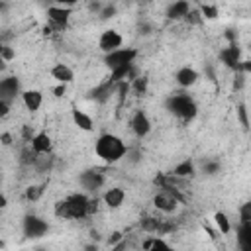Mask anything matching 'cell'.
Instances as JSON below:
<instances>
[{
	"mask_svg": "<svg viewBox=\"0 0 251 251\" xmlns=\"http://www.w3.org/2000/svg\"><path fill=\"white\" fill-rule=\"evenodd\" d=\"M6 8H8V4L6 2H0V12H6Z\"/></svg>",
	"mask_w": 251,
	"mask_h": 251,
	"instance_id": "cell-39",
	"label": "cell"
},
{
	"mask_svg": "<svg viewBox=\"0 0 251 251\" xmlns=\"http://www.w3.org/2000/svg\"><path fill=\"white\" fill-rule=\"evenodd\" d=\"M29 147L37 155H49L53 151V139L47 131H35L33 137L29 139Z\"/></svg>",
	"mask_w": 251,
	"mask_h": 251,
	"instance_id": "cell-11",
	"label": "cell"
},
{
	"mask_svg": "<svg viewBox=\"0 0 251 251\" xmlns=\"http://www.w3.org/2000/svg\"><path fill=\"white\" fill-rule=\"evenodd\" d=\"M49 75H51V78H55V82H61V84H69L75 78V71L69 65H65V63L53 65L51 71H49Z\"/></svg>",
	"mask_w": 251,
	"mask_h": 251,
	"instance_id": "cell-16",
	"label": "cell"
},
{
	"mask_svg": "<svg viewBox=\"0 0 251 251\" xmlns=\"http://www.w3.org/2000/svg\"><path fill=\"white\" fill-rule=\"evenodd\" d=\"M196 173V167H194V161L192 159H182L180 163H176L171 171L173 176H178V178H186V176H192Z\"/></svg>",
	"mask_w": 251,
	"mask_h": 251,
	"instance_id": "cell-20",
	"label": "cell"
},
{
	"mask_svg": "<svg viewBox=\"0 0 251 251\" xmlns=\"http://www.w3.org/2000/svg\"><path fill=\"white\" fill-rule=\"evenodd\" d=\"M200 12H202V18H208V20H214V18H218V8H216V6L204 4V6L200 8Z\"/></svg>",
	"mask_w": 251,
	"mask_h": 251,
	"instance_id": "cell-29",
	"label": "cell"
},
{
	"mask_svg": "<svg viewBox=\"0 0 251 251\" xmlns=\"http://www.w3.org/2000/svg\"><path fill=\"white\" fill-rule=\"evenodd\" d=\"M110 84H114V82H106V84L94 88V90L90 92V98H94V100H98V102H104V100L108 98V94H110Z\"/></svg>",
	"mask_w": 251,
	"mask_h": 251,
	"instance_id": "cell-25",
	"label": "cell"
},
{
	"mask_svg": "<svg viewBox=\"0 0 251 251\" xmlns=\"http://www.w3.org/2000/svg\"><path fill=\"white\" fill-rule=\"evenodd\" d=\"M122 239H124V233H122V231H114V233L110 235V239H108V245L114 249V247H116V245H118Z\"/></svg>",
	"mask_w": 251,
	"mask_h": 251,
	"instance_id": "cell-33",
	"label": "cell"
},
{
	"mask_svg": "<svg viewBox=\"0 0 251 251\" xmlns=\"http://www.w3.org/2000/svg\"><path fill=\"white\" fill-rule=\"evenodd\" d=\"M41 194H43L41 184H31V186L25 188V200H29V202H37L41 198Z\"/></svg>",
	"mask_w": 251,
	"mask_h": 251,
	"instance_id": "cell-26",
	"label": "cell"
},
{
	"mask_svg": "<svg viewBox=\"0 0 251 251\" xmlns=\"http://www.w3.org/2000/svg\"><path fill=\"white\" fill-rule=\"evenodd\" d=\"M129 127H131V131H133L135 137L143 139V137H147V135L151 133L153 124H151L149 116H147L143 110H137V112L131 116V120H129Z\"/></svg>",
	"mask_w": 251,
	"mask_h": 251,
	"instance_id": "cell-8",
	"label": "cell"
},
{
	"mask_svg": "<svg viewBox=\"0 0 251 251\" xmlns=\"http://www.w3.org/2000/svg\"><path fill=\"white\" fill-rule=\"evenodd\" d=\"M2 247H6V243H4V239H0V249H2Z\"/></svg>",
	"mask_w": 251,
	"mask_h": 251,
	"instance_id": "cell-41",
	"label": "cell"
},
{
	"mask_svg": "<svg viewBox=\"0 0 251 251\" xmlns=\"http://www.w3.org/2000/svg\"><path fill=\"white\" fill-rule=\"evenodd\" d=\"M198 78H200V73H198L194 67H188V65L180 67V69L175 73V82H176L180 88H190V86H194V84L198 82Z\"/></svg>",
	"mask_w": 251,
	"mask_h": 251,
	"instance_id": "cell-12",
	"label": "cell"
},
{
	"mask_svg": "<svg viewBox=\"0 0 251 251\" xmlns=\"http://www.w3.org/2000/svg\"><path fill=\"white\" fill-rule=\"evenodd\" d=\"M214 224H216V227H218V231L222 235L231 233V220H229V216L226 212H216L214 214Z\"/></svg>",
	"mask_w": 251,
	"mask_h": 251,
	"instance_id": "cell-22",
	"label": "cell"
},
{
	"mask_svg": "<svg viewBox=\"0 0 251 251\" xmlns=\"http://www.w3.org/2000/svg\"><path fill=\"white\" fill-rule=\"evenodd\" d=\"M71 118H73V124H75L78 129H82V131H92V129H94V120H92L90 114H86V112L75 108V110L71 112Z\"/></svg>",
	"mask_w": 251,
	"mask_h": 251,
	"instance_id": "cell-17",
	"label": "cell"
},
{
	"mask_svg": "<svg viewBox=\"0 0 251 251\" xmlns=\"http://www.w3.org/2000/svg\"><path fill=\"white\" fill-rule=\"evenodd\" d=\"M126 200V190L122 186H110L106 188V192L102 194V202L106 204V208L110 210H118Z\"/></svg>",
	"mask_w": 251,
	"mask_h": 251,
	"instance_id": "cell-13",
	"label": "cell"
},
{
	"mask_svg": "<svg viewBox=\"0 0 251 251\" xmlns=\"http://www.w3.org/2000/svg\"><path fill=\"white\" fill-rule=\"evenodd\" d=\"M167 108L178 118V120H184V122H190L196 114H198V106L194 102L192 96L184 94V92H176V94H171L167 98Z\"/></svg>",
	"mask_w": 251,
	"mask_h": 251,
	"instance_id": "cell-3",
	"label": "cell"
},
{
	"mask_svg": "<svg viewBox=\"0 0 251 251\" xmlns=\"http://www.w3.org/2000/svg\"><path fill=\"white\" fill-rule=\"evenodd\" d=\"M65 92H67V84L57 82V86H53V96H55V98H63Z\"/></svg>",
	"mask_w": 251,
	"mask_h": 251,
	"instance_id": "cell-34",
	"label": "cell"
},
{
	"mask_svg": "<svg viewBox=\"0 0 251 251\" xmlns=\"http://www.w3.org/2000/svg\"><path fill=\"white\" fill-rule=\"evenodd\" d=\"M141 249H145V251H151V249H155V251H157V249H165V251H167V249H171V245H169L163 237H157V235H155V237L143 241V243H141Z\"/></svg>",
	"mask_w": 251,
	"mask_h": 251,
	"instance_id": "cell-23",
	"label": "cell"
},
{
	"mask_svg": "<svg viewBox=\"0 0 251 251\" xmlns=\"http://www.w3.org/2000/svg\"><path fill=\"white\" fill-rule=\"evenodd\" d=\"M53 4H59V6H69V8H73L78 0H51Z\"/></svg>",
	"mask_w": 251,
	"mask_h": 251,
	"instance_id": "cell-37",
	"label": "cell"
},
{
	"mask_svg": "<svg viewBox=\"0 0 251 251\" xmlns=\"http://www.w3.org/2000/svg\"><path fill=\"white\" fill-rule=\"evenodd\" d=\"M0 212H2V210H0Z\"/></svg>",
	"mask_w": 251,
	"mask_h": 251,
	"instance_id": "cell-42",
	"label": "cell"
},
{
	"mask_svg": "<svg viewBox=\"0 0 251 251\" xmlns=\"http://www.w3.org/2000/svg\"><path fill=\"white\" fill-rule=\"evenodd\" d=\"M92 210H96V202H92L82 192H75V194H69L67 198L59 200L55 204L53 212L59 220H82Z\"/></svg>",
	"mask_w": 251,
	"mask_h": 251,
	"instance_id": "cell-1",
	"label": "cell"
},
{
	"mask_svg": "<svg viewBox=\"0 0 251 251\" xmlns=\"http://www.w3.org/2000/svg\"><path fill=\"white\" fill-rule=\"evenodd\" d=\"M239 222H251V204H243L239 208Z\"/></svg>",
	"mask_w": 251,
	"mask_h": 251,
	"instance_id": "cell-30",
	"label": "cell"
},
{
	"mask_svg": "<svg viewBox=\"0 0 251 251\" xmlns=\"http://www.w3.org/2000/svg\"><path fill=\"white\" fill-rule=\"evenodd\" d=\"M6 206H8V198H6V194L0 192V210H4Z\"/></svg>",
	"mask_w": 251,
	"mask_h": 251,
	"instance_id": "cell-38",
	"label": "cell"
},
{
	"mask_svg": "<svg viewBox=\"0 0 251 251\" xmlns=\"http://www.w3.org/2000/svg\"><path fill=\"white\" fill-rule=\"evenodd\" d=\"M122 45H124V37H122V33L118 29H112L110 27V29H104L100 33L98 47H100L102 53H110V51H114V49H118Z\"/></svg>",
	"mask_w": 251,
	"mask_h": 251,
	"instance_id": "cell-10",
	"label": "cell"
},
{
	"mask_svg": "<svg viewBox=\"0 0 251 251\" xmlns=\"http://www.w3.org/2000/svg\"><path fill=\"white\" fill-rule=\"evenodd\" d=\"M71 16H73V8H69V6L51 4V6L47 8V20L51 22V25H55V27H59V29L67 27Z\"/></svg>",
	"mask_w": 251,
	"mask_h": 251,
	"instance_id": "cell-7",
	"label": "cell"
},
{
	"mask_svg": "<svg viewBox=\"0 0 251 251\" xmlns=\"http://www.w3.org/2000/svg\"><path fill=\"white\" fill-rule=\"evenodd\" d=\"M104 180H106V176L98 169H86L78 175V186L86 192H96L98 188H102Z\"/></svg>",
	"mask_w": 251,
	"mask_h": 251,
	"instance_id": "cell-6",
	"label": "cell"
},
{
	"mask_svg": "<svg viewBox=\"0 0 251 251\" xmlns=\"http://www.w3.org/2000/svg\"><path fill=\"white\" fill-rule=\"evenodd\" d=\"M20 98H22V102H24L25 110H29V112H37V110L41 108V104H43V92H41V90H37V88L22 90Z\"/></svg>",
	"mask_w": 251,
	"mask_h": 251,
	"instance_id": "cell-14",
	"label": "cell"
},
{
	"mask_svg": "<svg viewBox=\"0 0 251 251\" xmlns=\"http://www.w3.org/2000/svg\"><path fill=\"white\" fill-rule=\"evenodd\" d=\"M118 14V8H116V4H104L100 10H98V16L102 18V20H108V18H114Z\"/></svg>",
	"mask_w": 251,
	"mask_h": 251,
	"instance_id": "cell-27",
	"label": "cell"
},
{
	"mask_svg": "<svg viewBox=\"0 0 251 251\" xmlns=\"http://www.w3.org/2000/svg\"><path fill=\"white\" fill-rule=\"evenodd\" d=\"M220 59H222V63L226 67L237 69V65H239V49L235 45H229V47H226V49L220 51Z\"/></svg>",
	"mask_w": 251,
	"mask_h": 251,
	"instance_id": "cell-19",
	"label": "cell"
},
{
	"mask_svg": "<svg viewBox=\"0 0 251 251\" xmlns=\"http://www.w3.org/2000/svg\"><path fill=\"white\" fill-rule=\"evenodd\" d=\"M8 114H10V102H6V100L0 98V120H4Z\"/></svg>",
	"mask_w": 251,
	"mask_h": 251,
	"instance_id": "cell-35",
	"label": "cell"
},
{
	"mask_svg": "<svg viewBox=\"0 0 251 251\" xmlns=\"http://www.w3.org/2000/svg\"><path fill=\"white\" fill-rule=\"evenodd\" d=\"M139 51L135 47H118L110 53H104V65L114 71V69H120V67H126V65H133L135 59H137Z\"/></svg>",
	"mask_w": 251,
	"mask_h": 251,
	"instance_id": "cell-4",
	"label": "cell"
},
{
	"mask_svg": "<svg viewBox=\"0 0 251 251\" xmlns=\"http://www.w3.org/2000/svg\"><path fill=\"white\" fill-rule=\"evenodd\" d=\"M2 63H4V59H2V45H0V67H2Z\"/></svg>",
	"mask_w": 251,
	"mask_h": 251,
	"instance_id": "cell-40",
	"label": "cell"
},
{
	"mask_svg": "<svg viewBox=\"0 0 251 251\" xmlns=\"http://www.w3.org/2000/svg\"><path fill=\"white\" fill-rule=\"evenodd\" d=\"M22 94V82L18 76L14 75H8L4 78H0V98L6 100V102H12L16 100V96Z\"/></svg>",
	"mask_w": 251,
	"mask_h": 251,
	"instance_id": "cell-9",
	"label": "cell"
},
{
	"mask_svg": "<svg viewBox=\"0 0 251 251\" xmlns=\"http://www.w3.org/2000/svg\"><path fill=\"white\" fill-rule=\"evenodd\" d=\"M94 153L100 161L108 163V165H114L122 159H126L127 155V145L126 141L116 135V133H102L98 135V139L94 141Z\"/></svg>",
	"mask_w": 251,
	"mask_h": 251,
	"instance_id": "cell-2",
	"label": "cell"
},
{
	"mask_svg": "<svg viewBox=\"0 0 251 251\" xmlns=\"http://www.w3.org/2000/svg\"><path fill=\"white\" fill-rule=\"evenodd\" d=\"M237 114H239V120H241L243 127L247 129V126H249V120H247V108H245V104H239V108H237Z\"/></svg>",
	"mask_w": 251,
	"mask_h": 251,
	"instance_id": "cell-32",
	"label": "cell"
},
{
	"mask_svg": "<svg viewBox=\"0 0 251 251\" xmlns=\"http://www.w3.org/2000/svg\"><path fill=\"white\" fill-rule=\"evenodd\" d=\"M237 241L243 251L251 249V222H239L237 226Z\"/></svg>",
	"mask_w": 251,
	"mask_h": 251,
	"instance_id": "cell-21",
	"label": "cell"
},
{
	"mask_svg": "<svg viewBox=\"0 0 251 251\" xmlns=\"http://www.w3.org/2000/svg\"><path fill=\"white\" fill-rule=\"evenodd\" d=\"M14 57H16V51L10 45H2V59H4V63L6 61H12Z\"/></svg>",
	"mask_w": 251,
	"mask_h": 251,
	"instance_id": "cell-31",
	"label": "cell"
},
{
	"mask_svg": "<svg viewBox=\"0 0 251 251\" xmlns=\"http://www.w3.org/2000/svg\"><path fill=\"white\" fill-rule=\"evenodd\" d=\"M33 133H35V131H33V127H31V126H24L22 135H24V139H25V141H29V139L33 137Z\"/></svg>",
	"mask_w": 251,
	"mask_h": 251,
	"instance_id": "cell-36",
	"label": "cell"
},
{
	"mask_svg": "<svg viewBox=\"0 0 251 251\" xmlns=\"http://www.w3.org/2000/svg\"><path fill=\"white\" fill-rule=\"evenodd\" d=\"M153 204L157 210L165 212V214H171L176 210V198L173 196L171 190H163V192H157L155 198H153Z\"/></svg>",
	"mask_w": 251,
	"mask_h": 251,
	"instance_id": "cell-15",
	"label": "cell"
},
{
	"mask_svg": "<svg viewBox=\"0 0 251 251\" xmlns=\"http://www.w3.org/2000/svg\"><path fill=\"white\" fill-rule=\"evenodd\" d=\"M22 229H24V235H25L27 239H39V237L47 235L49 224H47L43 218L35 216V214H27V216L24 218Z\"/></svg>",
	"mask_w": 251,
	"mask_h": 251,
	"instance_id": "cell-5",
	"label": "cell"
},
{
	"mask_svg": "<svg viewBox=\"0 0 251 251\" xmlns=\"http://www.w3.org/2000/svg\"><path fill=\"white\" fill-rule=\"evenodd\" d=\"M220 169H222V167H220L218 161H206V163L202 165V171H204L206 175H210V176H212V175H218Z\"/></svg>",
	"mask_w": 251,
	"mask_h": 251,
	"instance_id": "cell-28",
	"label": "cell"
},
{
	"mask_svg": "<svg viewBox=\"0 0 251 251\" xmlns=\"http://www.w3.org/2000/svg\"><path fill=\"white\" fill-rule=\"evenodd\" d=\"M147 84H149L147 76H135L129 82V90H135L137 94H145L147 92Z\"/></svg>",
	"mask_w": 251,
	"mask_h": 251,
	"instance_id": "cell-24",
	"label": "cell"
},
{
	"mask_svg": "<svg viewBox=\"0 0 251 251\" xmlns=\"http://www.w3.org/2000/svg\"><path fill=\"white\" fill-rule=\"evenodd\" d=\"M188 12H190L188 0H175L167 10V18L169 20H182L188 16Z\"/></svg>",
	"mask_w": 251,
	"mask_h": 251,
	"instance_id": "cell-18",
	"label": "cell"
}]
</instances>
